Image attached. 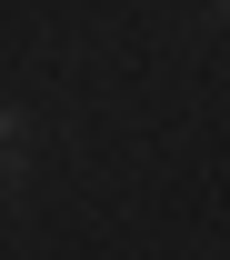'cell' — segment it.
Listing matches in <instances>:
<instances>
[{
    "label": "cell",
    "instance_id": "cell-1",
    "mask_svg": "<svg viewBox=\"0 0 230 260\" xmlns=\"http://www.w3.org/2000/svg\"><path fill=\"white\" fill-rule=\"evenodd\" d=\"M10 130H20V120H0V140H10Z\"/></svg>",
    "mask_w": 230,
    "mask_h": 260
}]
</instances>
